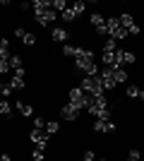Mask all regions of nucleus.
Segmentation results:
<instances>
[{
    "mask_svg": "<svg viewBox=\"0 0 144 161\" xmlns=\"http://www.w3.org/2000/svg\"><path fill=\"white\" fill-rule=\"evenodd\" d=\"M36 41H39V39H36V34H31V31H27L24 36H22V43H24V46H29V48H34Z\"/></svg>",
    "mask_w": 144,
    "mask_h": 161,
    "instance_id": "18",
    "label": "nucleus"
},
{
    "mask_svg": "<svg viewBox=\"0 0 144 161\" xmlns=\"http://www.w3.org/2000/svg\"><path fill=\"white\" fill-rule=\"evenodd\" d=\"M14 106H17V111H19L24 118H31V115H34V106H31V103H27V101H17Z\"/></svg>",
    "mask_w": 144,
    "mask_h": 161,
    "instance_id": "14",
    "label": "nucleus"
},
{
    "mask_svg": "<svg viewBox=\"0 0 144 161\" xmlns=\"http://www.w3.org/2000/svg\"><path fill=\"white\" fill-rule=\"evenodd\" d=\"M0 115H3V118H10V115H12V103L7 99H3V96H0Z\"/></svg>",
    "mask_w": 144,
    "mask_h": 161,
    "instance_id": "15",
    "label": "nucleus"
},
{
    "mask_svg": "<svg viewBox=\"0 0 144 161\" xmlns=\"http://www.w3.org/2000/svg\"><path fill=\"white\" fill-rule=\"evenodd\" d=\"M7 63H10V70H19V67H24V63H22V55H17V53H12L10 58H7Z\"/></svg>",
    "mask_w": 144,
    "mask_h": 161,
    "instance_id": "16",
    "label": "nucleus"
},
{
    "mask_svg": "<svg viewBox=\"0 0 144 161\" xmlns=\"http://www.w3.org/2000/svg\"><path fill=\"white\" fill-rule=\"evenodd\" d=\"M99 161H108V159H99Z\"/></svg>",
    "mask_w": 144,
    "mask_h": 161,
    "instance_id": "31",
    "label": "nucleus"
},
{
    "mask_svg": "<svg viewBox=\"0 0 144 161\" xmlns=\"http://www.w3.org/2000/svg\"><path fill=\"white\" fill-rule=\"evenodd\" d=\"M125 96H127V99H139V101H144V89H139V84H127Z\"/></svg>",
    "mask_w": 144,
    "mask_h": 161,
    "instance_id": "12",
    "label": "nucleus"
},
{
    "mask_svg": "<svg viewBox=\"0 0 144 161\" xmlns=\"http://www.w3.org/2000/svg\"><path fill=\"white\" fill-rule=\"evenodd\" d=\"M34 17L41 27H51V24H55L58 12H53V7H48V10H34Z\"/></svg>",
    "mask_w": 144,
    "mask_h": 161,
    "instance_id": "5",
    "label": "nucleus"
},
{
    "mask_svg": "<svg viewBox=\"0 0 144 161\" xmlns=\"http://www.w3.org/2000/svg\"><path fill=\"white\" fill-rule=\"evenodd\" d=\"M34 130H46V120L36 115V118H34Z\"/></svg>",
    "mask_w": 144,
    "mask_h": 161,
    "instance_id": "24",
    "label": "nucleus"
},
{
    "mask_svg": "<svg viewBox=\"0 0 144 161\" xmlns=\"http://www.w3.org/2000/svg\"><path fill=\"white\" fill-rule=\"evenodd\" d=\"M10 72V63H7V58H0V75Z\"/></svg>",
    "mask_w": 144,
    "mask_h": 161,
    "instance_id": "25",
    "label": "nucleus"
},
{
    "mask_svg": "<svg viewBox=\"0 0 144 161\" xmlns=\"http://www.w3.org/2000/svg\"><path fill=\"white\" fill-rule=\"evenodd\" d=\"M31 161H46V152L39 149V147H34L31 149Z\"/></svg>",
    "mask_w": 144,
    "mask_h": 161,
    "instance_id": "20",
    "label": "nucleus"
},
{
    "mask_svg": "<svg viewBox=\"0 0 144 161\" xmlns=\"http://www.w3.org/2000/svg\"><path fill=\"white\" fill-rule=\"evenodd\" d=\"M87 113L94 115L96 120H110V103L106 99V94L101 96H91V103L87 108Z\"/></svg>",
    "mask_w": 144,
    "mask_h": 161,
    "instance_id": "1",
    "label": "nucleus"
},
{
    "mask_svg": "<svg viewBox=\"0 0 144 161\" xmlns=\"http://www.w3.org/2000/svg\"><path fill=\"white\" fill-rule=\"evenodd\" d=\"M60 130V123H55V120H46V135H55Z\"/></svg>",
    "mask_w": 144,
    "mask_h": 161,
    "instance_id": "21",
    "label": "nucleus"
},
{
    "mask_svg": "<svg viewBox=\"0 0 144 161\" xmlns=\"http://www.w3.org/2000/svg\"><path fill=\"white\" fill-rule=\"evenodd\" d=\"M24 34H27V29H24V27H14V36H17V39H22Z\"/></svg>",
    "mask_w": 144,
    "mask_h": 161,
    "instance_id": "28",
    "label": "nucleus"
},
{
    "mask_svg": "<svg viewBox=\"0 0 144 161\" xmlns=\"http://www.w3.org/2000/svg\"><path fill=\"white\" fill-rule=\"evenodd\" d=\"M91 130H94V132H115V123L113 120H94L91 123Z\"/></svg>",
    "mask_w": 144,
    "mask_h": 161,
    "instance_id": "10",
    "label": "nucleus"
},
{
    "mask_svg": "<svg viewBox=\"0 0 144 161\" xmlns=\"http://www.w3.org/2000/svg\"><path fill=\"white\" fill-rule=\"evenodd\" d=\"M51 7H53V12H65V10H67V0H51Z\"/></svg>",
    "mask_w": 144,
    "mask_h": 161,
    "instance_id": "17",
    "label": "nucleus"
},
{
    "mask_svg": "<svg viewBox=\"0 0 144 161\" xmlns=\"http://www.w3.org/2000/svg\"><path fill=\"white\" fill-rule=\"evenodd\" d=\"M70 7H72V10H75V14H77V17H79V14H84V10H87V5H84L82 0H77L75 5H70Z\"/></svg>",
    "mask_w": 144,
    "mask_h": 161,
    "instance_id": "23",
    "label": "nucleus"
},
{
    "mask_svg": "<svg viewBox=\"0 0 144 161\" xmlns=\"http://www.w3.org/2000/svg\"><path fill=\"white\" fill-rule=\"evenodd\" d=\"M110 75H113L115 84H125V82L130 80V75H127V70H125V67H113V70H110Z\"/></svg>",
    "mask_w": 144,
    "mask_h": 161,
    "instance_id": "13",
    "label": "nucleus"
},
{
    "mask_svg": "<svg viewBox=\"0 0 144 161\" xmlns=\"http://www.w3.org/2000/svg\"><path fill=\"white\" fill-rule=\"evenodd\" d=\"M77 53V46H72V43H62V55L65 58H75Z\"/></svg>",
    "mask_w": 144,
    "mask_h": 161,
    "instance_id": "19",
    "label": "nucleus"
},
{
    "mask_svg": "<svg viewBox=\"0 0 144 161\" xmlns=\"http://www.w3.org/2000/svg\"><path fill=\"white\" fill-rule=\"evenodd\" d=\"M24 80H27V70H24V67H19V70H14V72H12V80L7 82V84H10V89H12V92H22V89L27 87V84H24Z\"/></svg>",
    "mask_w": 144,
    "mask_h": 161,
    "instance_id": "6",
    "label": "nucleus"
},
{
    "mask_svg": "<svg viewBox=\"0 0 144 161\" xmlns=\"http://www.w3.org/2000/svg\"><path fill=\"white\" fill-rule=\"evenodd\" d=\"M79 89H82L84 94H89V96H101V94H106V92H103V87H101L99 75H96V77H87V75H84L82 82H79Z\"/></svg>",
    "mask_w": 144,
    "mask_h": 161,
    "instance_id": "3",
    "label": "nucleus"
},
{
    "mask_svg": "<svg viewBox=\"0 0 144 161\" xmlns=\"http://www.w3.org/2000/svg\"><path fill=\"white\" fill-rule=\"evenodd\" d=\"M29 140L34 142V147H39V149H43V152H46L51 135H46V130H31V132H29Z\"/></svg>",
    "mask_w": 144,
    "mask_h": 161,
    "instance_id": "7",
    "label": "nucleus"
},
{
    "mask_svg": "<svg viewBox=\"0 0 144 161\" xmlns=\"http://www.w3.org/2000/svg\"><path fill=\"white\" fill-rule=\"evenodd\" d=\"M0 161H12V156L10 154H0Z\"/></svg>",
    "mask_w": 144,
    "mask_h": 161,
    "instance_id": "29",
    "label": "nucleus"
},
{
    "mask_svg": "<svg viewBox=\"0 0 144 161\" xmlns=\"http://www.w3.org/2000/svg\"><path fill=\"white\" fill-rule=\"evenodd\" d=\"M67 101H70V106L77 108V111H87V108H89V103H91V96L84 94L79 87H72V89L67 92Z\"/></svg>",
    "mask_w": 144,
    "mask_h": 161,
    "instance_id": "2",
    "label": "nucleus"
},
{
    "mask_svg": "<svg viewBox=\"0 0 144 161\" xmlns=\"http://www.w3.org/2000/svg\"><path fill=\"white\" fill-rule=\"evenodd\" d=\"M70 39V31L65 27H53L51 29V41H55V43H67Z\"/></svg>",
    "mask_w": 144,
    "mask_h": 161,
    "instance_id": "11",
    "label": "nucleus"
},
{
    "mask_svg": "<svg viewBox=\"0 0 144 161\" xmlns=\"http://www.w3.org/2000/svg\"><path fill=\"white\" fill-rule=\"evenodd\" d=\"M60 17H62V22H75V19H77V14H75V10H72V7H67Z\"/></svg>",
    "mask_w": 144,
    "mask_h": 161,
    "instance_id": "22",
    "label": "nucleus"
},
{
    "mask_svg": "<svg viewBox=\"0 0 144 161\" xmlns=\"http://www.w3.org/2000/svg\"><path fill=\"white\" fill-rule=\"evenodd\" d=\"M99 80H101V87H103V92H113V89L118 87V84H115V80H113V75H110V70H108V67H103L101 72H99Z\"/></svg>",
    "mask_w": 144,
    "mask_h": 161,
    "instance_id": "8",
    "label": "nucleus"
},
{
    "mask_svg": "<svg viewBox=\"0 0 144 161\" xmlns=\"http://www.w3.org/2000/svg\"><path fill=\"white\" fill-rule=\"evenodd\" d=\"M127 161H142V159H127Z\"/></svg>",
    "mask_w": 144,
    "mask_h": 161,
    "instance_id": "30",
    "label": "nucleus"
},
{
    "mask_svg": "<svg viewBox=\"0 0 144 161\" xmlns=\"http://www.w3.org/2000/svg\"><path fill=\"white\" fill-rule=\"evenodd\" d=\"M84 161H96V154L91 152V149H87V152H84Z\"/></svg>",
    "mask_w": 144,
    "mask_h": 161,
    "instance_id": "27",
    "label": "nucleus"
},
{
    "mask_svg": "<svg viewBox=\"0 0 144 161\" xmlns=\"http://www.w3.org/2000/svg\"><path fill=\"white\" fill-rule=\"evenodd\" d=\"M60 118L67 123H77L79 120V111L77 108H72L70 103H65V106H60Z\"/></svg>",
    "mask_w": 144,
    "mask_h": 161,
    "instance_id": "9",
    "label": "nucleus"
},
{
    "mask_svg": "<svg viewBox=\"0 0 144 161\" xmlns=\"http://www.w3.org/2000/svg\"><path fill=\"white\" fill-rule=\"evenodd\" d=\"M127 159H142V152H139V149H135V147H132L130 152H127Z\"/></svg>",
    "mask_w": 144,
    "mask_h": 161,
    "instance_id": "26",
    "label": "nucleus"
},
{
    "mask_svg": "<svg viewBox=\"0 0 144 161\" xmlns=\"http://www.w3.org/2000/svg\"><path fill=\"white\" fill-rule=\"evenodd\" d=\"M106 27H108V39H113V41H123L127 36V31L123 29L118 17H106Z\"/></svg>",
    "mask_w": 144,
    "mask_h": 161,
    "instance_id": "4",
    "label": "nucleus"
}]
</instances>
